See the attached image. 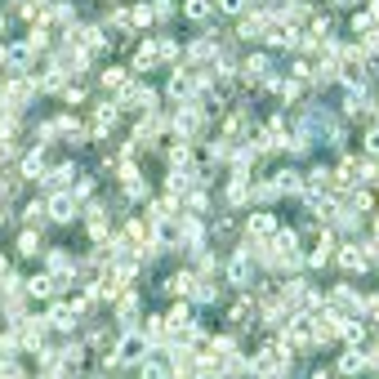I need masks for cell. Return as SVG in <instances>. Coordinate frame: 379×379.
<instances>
[{"label": "cell", "mask_w": 379, "mask_h": 379, "mask_svg": "<svg viewBox=\"0 0 379 379\" xmlns=\"http://www.w3.org/2000/svg\"><path fill=\"white\" fill-rule=\"evenodd\" d=\"M31 94H36V80L31 76H18V80H9V90H5V112H14V117H23V112L31 107Z\"/></svg>", "instance_id": "obj_1"}, {"label": "cell", "mask_w": 379, "mask_h": 379, "mask_svg": "<svg viewBox=\"0 0 379 379\" xmlns=\"http://www.w3.org/2000/svg\"><path fill=\"white\" fill-rule=\"evenodd\" d=\"M205 129V107H196V103H183L174 112V134L178 139H196Z\"/></svg>", "instance_id": "obj_2"}, {"label": "cell", "mask_w": 379, "mask_h": 379, "mask_svg": "<svg viewBox=\"0 0 379 379\" xmlns=\"http://www.w3.org/2000/svg\"><path fill=\"white\" fill-rule=\"evenodd\" d=\"M45 205H49V223H76L80 219V201L72 192H54Z\"/></svg>", "instance_id": "obj_3"}, {"label": "cell", "mask_w": 379, "mask_h": 379, "mask_svg": "<svg viewBox=\"0 0 379 379\" xmlns=\"http://www.w3.org/2000/svg\"><path fill=\"white\" fill-rule=\"evenodd\" d=\"M117 107L121 112H156V94L147 85H125L121 98H117Z\"/></svg>", "instance_id": "obj_4"}, {"label": "cell", "mask_w": 379, "mask_h": 379, "mask_svg": "<svg viewBox=\"0 0 379 379\" xmlns=\"http://www.w3.org/2000/svg\"><path fill=\"white\" fill-rule=\"evenodd\" d=\"M112 353H117V361L134 366V361H143V357H147V339H143L139 331H125V335L117 339V348H112Z\"/></svg>", "instance_id": "obj_5"}, {"label": "cell", "mask_w": 379, "mask_h": 379, "mask_svg": "<svg viewBox=\"0 0 379 379\" xmlns=\"http://www.w3.org/2000/svg\"><path fill=\"white\" fill-rule=\"evenodd\" d=\"M250 277H255V259L237 250L233 259H228V286H237V290H250Z\"/></svg>", "instance_id": "obj_6"}, {"label": "cell", "mask_w": 379, "mask_h": 379, "mask_svg": "<svg viewBox=\"0 0 379 379\" xmlns=\"http://www.w3.org/2000/svg\"><path fill=\"white\" fill-rule=\"evenodd\" d=\"M45 268L54 272V277H72L80 268V259L72 250H63V245H49V250H45Z\"/></svg>", "instance_id": "obj_7"}, {"label": "cell", "mask_w": 379, "mask_h": 379, "mask_svg": "<svg viewBox=\"0 0 379 379\" xmlns=\"http://www.w3.org/2000/svg\"><path fill=\"white\" fill-rule=\"evenodd\" d=\"M237 72H241L245 80H268V76H272V58H268V54H263V49H255V54H250V58H245V63H241V68H237Z\"/></svg>", "instance_id": "obj_8"}, {"label": "cell", "mask_w": 379, "mask_h": 379, "mask_svg": "<svg viewBox=\"0 0 379 379\" xmlns=\"http://www.w3.org/2000/svg\"><path fill=\"white\" fill-rule=\"evenodd\" d=\"M49 326H54V331H76V321H80V312L72 308V304H49V317H45Z\"/></svg>", "instance_id": "obj_9"}, {"label": "cell", "mask_w": 379, "mask_h": 379, "mask_svg": "<svg viewBox=\"0 0 379 379\" xmlns=\"http://www.w3.org/2000/svg\"><path fill=\"white\" fill-rule=\"evenodd\" d=\"M156 58H161V54H156V41H152V36H143V41L134 45V54H129V72H147Z\"/></svg>", "instance_id": "obj_10"}, {"label": "cell", "mask_w": 379, "mask_h": 379, "mask_svg": "<svg viewBox=\"0 0 379 379\" xmlns=\"http://www.w3.org/2000/svg\"><path fill=\"white\" fill-rule=\"evenodd\" d=\"M166 94L174 98V103H178V107H183V103H188V98L196 94V76H188V72H174V76H170V85H166Z\"/></svg>", "instance_id": "obj_11"}, {"label": "cell", "mask_w": 379, "mask_h": 379, "mask_svg": "<svg viewBox=\"0 0 379 379\" xmlns=\"http://www.w3.org/2000/svg\"><path fill=\"white\" fill-rule=\"evenodd\" d=\"M76 166H54V170H45L41 174V183H49V188H58V192H72V183H76Z\"/></svg>", "instance_id": "obj_12"}, {"label": "cell", "mask_w": 379, "mask_h": 379, "mask_svg": "<svg viewBox=\"0 0 379 379\" xmlns=\"http://www.w3.org/2000/svg\"><path fill=\"white\" fill-rule=\"evenodd\" d=\"M277 237V219L268 210H255L250 214V241H272Z\"/></svg>", "instance_id": "obj_13"}, {"label": "cell", "mask_w": 379, "mask_h": 379, "mask_svg": "<svg viewBox=\"0 0 379 379\" xmlns=\"http://www.w3.org/2000/svg\"><path fill=\"white\" fill-rule=\"evenodd\" d=\"M117 121H121V107H117V103H98V112H94V129H90V134H94V139H103Z\"/></svg>", "instance_id": "obj_14"}, {"label": "cell", "mask_w": 379, "mask_h": 379, "mask_svg": "<svg viewBox=\"0 0 379 379\" xmlns=\"http://www.w3.org/2000/svg\"><path fill=\"white\" fill-rule=\"evenodd\" d=\"M366 366H370V357H366V348H357V343L339 357V375H361Z\"/></svg>", "instance_id": "obj_15"}, {"label": "cell", "mask_w": 379, "mask_h": 379, "mask_svg": "<svg viewBox=\"0 0 379 379\" xmlns=\"http://www.w3.org/2000/svg\"><path fill=\"white\" fill-rule=\"evenodd\" d=\"M272 183H277V192H290V196H299V192H304V174L286 166V170H277V174H272Z\"/></svg>", "instance_id": "obj_16"}, {"label": "cell", "mask_w": 379, "mask_h": 379, "mask_svg": "<svg viewBox=\"0 0 379 379\" xmlns=\"http://www.w3.org/2000/svg\"><path fill=\"white\" fill-rule=\"evenodd\" d=\"M31 45H5V68L9 72H31Z\"/></svg>", "instance_id": "obj_17"}, {"label": "cell", "mask_w": 379, "mask_h": 379, "mask_svg": "<svg viewBox=\"0 0 379 379\" xmlns=\"http://www.w3.org/2000/svg\"><path fill=\"white\" fill-rule=\"evenodd\" d=\"M134 331L147 339V348H156V343L166 339V317H143V326H134Z\"/></svg>", "instance_id": "obj_18"}, {"label": "cell", "mask_w": 379, "mask_h": 379, "mask_svg": "<svg viewBox=\"0 0 379 379\" xmlns=\"http://www.w3.org/2000/svg\"><path fill=\"white\" fill-rule=\"evenodd\" d=\"M41 174H45V147L36 143V147L23 156V174H18V178H41Z\"/></svg>", "instance_id": "obj_19"}, {"label": "cell", "mask_w": 379, "mask_h": 379, "mask_svg": "<svg viewBox=\"0 0 379 379\" xmlns=\"http://www.w3.org/2000/svg\"><path fill=\"white\" fill-rule=\"evenodd\" d=\"M188 58H192V63H210V58H214V31H205V36H196V41L188 45Z\"/></svg>", "instance_id": "obj_20"}, {"label": "cell", "mask_w": 379, "mask_h": 379, "mask_svg": "<svg viewBox=\"0 0 379 379\" xmlns=\"http://www.w3.org/2000/svg\"><path fill=\"white\" fill-rule=\"evenodd\" d=\"M335 259H339L343 272H361V268H366V255H361V245H343Z\"/></svg>", "instance_id": "obj_21"}, {"label": "cell", "mask_w": 379, "mask_h": 379, "mask_svg": "<svg viewBox=\"0 0 379 379\" xmlns=\"http://www.w3.org/2000/svg\"><path fill=\"white\" fill-rule=\"evenodd\" d=\"M245 201H250V178L233 174V183H228V205H245Z\"/></svg>", "instance_id": "obj_22"}, {"label": "cell", "mask_w": 379, "mask_h": 379, "mask_svg": "<svg viewBox=\"0 0 379 379\" xmlns=\"http://www.w3.org/2000/svg\"><path fill=\"white\" fill-rule=\"evenodd\" d=\"M188 299H192V304H214V299H219V286H214L210 277H196V286H192Z\"/></svg>", "instance_id": "obj_23"}, {"label": "cell", "mask_w": 379, "mask_h": 379, "mask_svg": "<svg viewBox=\"0 0 379 379\" xmlns=\"http://www.w3.org/2000/svg\"><path fill=\"white\" fill-rule=\"evenodd\" d=\"M98 85H103V90H125V85H129V68H107V72H98Z\"/></svg>", "instance_id": "obj_24"}, {"label": "cell", "mask_w": 379, "mask_h": 379, "mask_svg": "<svg viewBox=\"0 0 379 379\" xmlns=\"http://www.w3.org/2000/svg\"><path fill=\"white\" fill-rule=\"evenodd\" d=\"M117 317H121V326H125V331H134V317H139V294H121Z\"/></svg>", "instance_id": "obj_25"}, {"label": "cell", "mask_w": 379, "mask_h": 379, "mask_svg": "<svg viewBox=\"0 0 379 379\" xmlns=\"http://www.w3.org/2000/svg\"><path fill=\"white\" fill-rule=\"evenodd\" d=\"M23 290H27V294H36V299H49V294H58V282H54V277H31Z\"/></svg>", "instance_id": "obj_26"}, {"label": "cell", "mask_w": 379, "mask_h": 379, "mask_svg": "<svg viewBox=\"0 0 379 379\" xmlns=\"http://www.w3.org/2000/svg\"><path fill=\"white\" fill-rule=\"evenodd\" d=\"M18 255H23V259H36V255H45V245H41V237H36V228H27V233L18 237Z\"/></svg>", "instance_id": "obj_27"}, {"label": "cell", "mask_w": 379, "mask_h": 379, "mask_svg": "<svg viewBox=\"0 0 379 379\" xmlns=\"http://www.w3.org/2000/svg\"><path fill=\"white\" fill-rule=\"evenodd\" d=\"M23 219H27V228H45V223H49V205H45V201L23 205Z\"/></svg>", "instance_id": "obj_28"}, {"label": "cell", "mask_w": 379, "mask_h": 379, "mask_svg": "<svg viewBox=\"0 0 379 379\" xmlns=\"http://www.w3.org/2000/svg\"><path fill=\"white\" fill-rule=\"evenodd\" d=\"M214 14V5L210 0H183V18H192V23H205Z\"/></svg>", "instance_id": "obj_29"}, {"label": "cell", "mask_w": 379, "mask_h": 379, "mask_svg": "<svg viewBox=\"0 0 379 379\" xmlns=\"http://www.w3.org/2000/svg\"><path fill=\"white\" fill-rule=\"evenodd\" d=\"M166 161L178 170V166H192V147H188V139H174V147L166 152Z\"/></svg>", "instance_id": "obj_30"}, {"label": "cell", "mask_w": 379, "mask_h": 379, "mask_svg": "<svg viewBox=\"0 0 379 379\" xmlns=\"http://www.w3.org/2000/svg\"><path fill=\"white\" fill-rule=\"evenodd\" d=\"M192 286H196V277H192V272H174L170 282H166L170 294H192Z\"/></svg>", "instance_id": "obj_31"}, {"label": "cell", "mask_w": 379, "mask_h": 379, "mask_svg": "<svg viewBox=\"0 0 379 379\" xmlns=\"http://www.w3.org/2000/svg\"><path fill=\"white\" fill-rule=\"evenodd\" d=\"M49 18H54V23H72L76 5H68V0H49Z\"/></svg>", "instance_id": "obj_32"}, {"label": "cell", "mask_w": 379, "mask_h": 379, "mask_svg": "<svg viewBox=\"0 0 379 379\" xmlns=\"http://www.w3.org/2000/svg\"><path fill=\"white\" fill-rule=\"evenodd\" d=\"M331 31H335V18H312V27H308V36H317V41H331Z\"/></svg>", "instance_id": "obj_33"}, {"label": "cell", "mask_w": 379, "mask_h": 379, "mask_svg": "<svg viewBox=\"0 0 379 379\" xmlns=\"http://www.w3.org/2000/svg\"><path fill=\"white\" fill-rule=\"evenodd\" d=\"M210 161H233V139H214L210 143Z\"/></svg>", "instance_id": "obj_34"}, {"label": "cell", "mask_w": 379, "mask_h": 379, "mask_svg": "<svg viewBox=\"0 0 379 379\" xmlns=\"http://www.w3.org/2000/svg\"><path fill=\"white\" fill-rule=\"evenodd\" d=\"M27 45L36 49V54H41V49H49V27H31L27 31Z\"/></svg>", "instance_id": "obj_35"}, {"label": "cell", "mask_w": 379, "mask_h": 379, "mask_svg": "<svg viewBox=\"0 0 379 379\" xmlns=\"http://www.w3.org/2000/svg\"><path fill=\"white\" fill-rule=\"evenodd\" d=\"M152 18H156V14H152V5H134V9H129V23H134V27H147Z\"/></svg>", "instance_id": "obj_36"}, {"label": "cell", "mask_w": 379, "mask_h": 379, "mask_svg": "<svg viewBox=\"0 0 379 379\" xmlns=\"http://www.w3.org/2000/svg\"><path fill=\"white\" fill-rule=\"evenodd\" d=\"M205 205H210V196H205L201 188H196V192H188V210H192V214H205Z\"/></svg>", "instance_id": "obj_37"}, {"label": "cell", "mask_w": 379, "mask_h": 379, "mask_svg": "<svg viewBox=\"0 0 379 379\" xmlns=\"http://www.w3.org/2000/svg\"><path fill=\"white\" fill-rule=\"evenodd\" d=\"M245 5H250V0H219V14H233V18H241Z\"/></svg>", "instance_id": "obj_38"}, {"label": "cell", "mask_w": 379, "mask_h": 379, "mask_svg": "<svg viewBox=\"0 0 379 379\" xmlns=\"http://www.w3.org/2000/svg\"><path fill=\"white\" fill-rule=\"evenodd\" d=\"M152 14H156L161 23H170V18H174V0H156V5H152Z\"/></svg>", "instance_id": "obj_39"}, {"label": "cell", "mask_w": 379, "mask_h": 379, "mask_svg": "<svg viewBox=\"0 0 379 379\" xmlns=\"http://www.w3.org/2000/svg\"><path fill=\"white\" fill-rule=\"evenodd\" d=\"M63 98L68 103H85V85H63Z\"/></svg>", "instance_id": "obj_40"}, {"label": "cell", "mask_w": 379, "mask_h": 379, "mask_svg": "<svg viewBox=\"0 0 379 379\" xmlns=\"http://www.w3.org/2000/svg\"><path fill=\"white\" fill-rule=\"evenodd\" d=\"M366 152H370V156H379V125H375L370 134H366Z\"/></svg>", "instance_id": "obj_41"}, {"label": "cell", "mask_w": 379, "mask_h": 379, "mask_svg": "<svg viewBox=\"0 0 379 379\" xmlns=\"http://www.w3.org/2000/svg\"><path fill=\"white\" fill-rule=\"evenodd\" d=\"M9 156H14V143H9V139H0V161H9Z\"/></svg>", "instance_id": "obj_42"}, {"label": "cell", "mask_w": 379, "mask_h": 379, "mask_svg": "<svg viewBox=\"0 0 379 379\" xmlns=\"http://www.w3.org/2000/svg\"><path fill=\"white\" fill-rule=\"evenodd\" d=\"M5 90H9V76H5V72H0V98H5Z\"/></svg>", "instance_id": "obj_43"}, {"label": "cell", "mask_w": 379, "mask_h": 379, "mask_svg": "<svg viewBox=\"0 0 379 379\" xmlns=\"http://www.w3.org/2000/svg\"><path fill=\"white\" fill-rule=\"evenodd\" d=\"M335 5H339V9H348V5H357V0H335Z\"/></svg>", "instance_id": "obj_44"}, {"label": "cell", "mask_w": 379, "mask_h": 379, "mask_svg": "<svg viewBox=\"0 0 379 379\" xmlns=\"http://www.w3.org/2000/svg\"><path fill=\"white\" fill-rule=\"evenodd\" d=\"M5 23H9V18H5V14H0V31H5Z\"/></svg>", "instance_id": "obj_45"}, {"label": "cell", "mask_w": 379, "mask_h": 379, "mask_svg": "<svg viewBox=\"0 0 379 379\" xmlns=\"http://www.w3.org/2000/svg\"><path fill=\"white\" fill-rule=\"evenodd\" d=\"M0 117H5V103H0Z\"/></svg>", "instance_id": "obj_46"}]
</instances>
